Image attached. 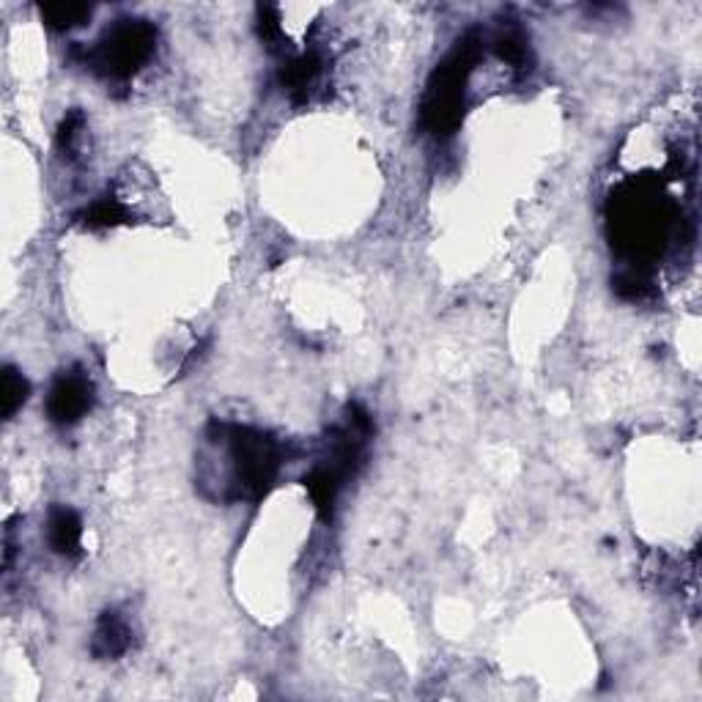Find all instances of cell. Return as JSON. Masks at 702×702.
<instances>
[{
  "instance_id": "cell-3",
  "label": "cell",
  "mask_w": 702,
  "mask_h": 702,
  "mask_svg": "<svg viewBox=\"0 0 702 702\" xmlns=\"http://www.w3.org/2000/svg\"><path fill=\"white\" fill-rule=\"evenodd\" d=\"M157 27L148 20H121L86 53V64L108 80H126L154 58Z\"/></svg>"
},
{
  "instance_id": "cell-7",
  "label": "cell",
  "mask_w": 702,
  "mask_h": 702,
  "mask_svg": "<svg viewBox=\"0 0 702 702\" xmlns=\"http://www.w3.org/2000/svg\"><path fill=\"white\" fill-rule=\"evenodd\" d=\"M132 645V628L124 617L115 610L104 612L97 623V632H93L91 650L99 659H115V656H124Z\"/></svg>"
},
{
  "instance_id": "cell-2",
  "label": "cell",
  "mask_w": 702,
  "mask_h": 702,
  "mask_svg": "<svg viewBox=\"0 0 702 702\" xmlns=\"http://www.w3.org/2000/svg\"><path fill=\"white\" fill-rule=\"evenodd\" d=\"M480 53H483V38L478 31H469L431 77L423 102V124L436 137L450 135L461 124L469 71L480 60Z\"/></svg>"
},
{
  "instance_id": "cell-1",
  "label": "cell",
  "mask_w": 702,
  "mask_h": 702,
  "mask_svg": "<svg viewBox=\"0 0 702 702\" xmlns=\"http://www.w3.org/2000/svg\"><path fill=\"white\" fill-rule=\"evenodd\" d=\"M218 439L225 445L231 464V489L239 497H261L278 478L286 461V450L275 436L247 425H212Z\"/></svg>"
},
{
  "instance_id": "cell-8",
  "label": "cell",
  "mask_w": 702,
  "mask_h": 702,
  "mask_svg": "<svg viewBox=\"0 0 702 702\" xmlns=\"http://www.w3.org/2000/svg\"><path fill=\"white\" fill-rule=\"evenodd\" d=\"M124 220H126V207L113 196L99 198V201H93L91 207L80 214V223L91 231L113 229V225L124 223Z\"/></svg>"
},
{
  "instance_id": "cell-4",
  "label": "cell",
  "mask_w": 702,
  "mask_h": 702,
  "mask_svg": "<svg viewBox=\"0 0 702 702\" xmlns=\"http://www.w3.org/2000/svg\"><path fill=\"white\" fill-rule=\"evenodd\" d=\"M93 403V385L86 370H64L47 395V417L58 425H71L86 417Z\"/></svg>"
},
{
  "instance_id": "cell-11",
  "label": "cell",
  "mask_w": 702,
  "mask_h": 702,
  "mask_svg": "<svg viewBox=\"0 0 702 702\" xmlns=\"http://www.w3.org/2000/svg\"><path fill=\"white\" fill-rule=\"evenodd\" d=\"M494 49L502 60H508V64L513 66V69H524V66H527L530 60L527 38H524V33L519 31V27H508V31H502L500 36L494 38Z\"/></svg>"
},
{
  "instance_id": "cell-5",
  "label": "cell",
  "mask_w": 702,
  "mask_h": 702,
  "mask_svg": "<svg viewBox=\"0 0 702 702\" xmlns=\"http://www.w3.org/2000/svg\"><path fill=\"white\" fill-rule=\"evenodd\" d=\"M322 75L324 55L311 49V53L294 55V58L286 60L283 69H280V82H283V88L289 91V97L294 99V102H305L308 93L319 86Z\"/></svg>"
},
{
  "instance_id": "cell-9",
  "label": "cell",
  "mask_w": 702,
  "mask_h": 702,
  "mask_svg": "<svg viewBox=\"0 0 702 702\" xmlns=\"http://www.w3.org/2000/svg\"><path fill=\"white\" fill-rule=\"evenodd\" d=\"M44 25H49L53 31H71V27L82 25V22L91 20L93 9L91 5H75V3H55V5H42L38 9Z\"/></svg>"
},
{
  "instance_id": "cell-10",
  "label": "cell",
  "mask_w": 702,
  "mask_h": 702,
  "mask_svg": "<svg viewBox=\"0 0 702 702\" xmlns=\"http://www.w3.org/2000/svg\"><path fill=\"white\" fill-rule=\"evenodd\" d=\"M27 392H31V385H27L25 376H22L16 368H11V365H5L3 368V395H0V401H3V417L5 420H11L16 412H20L22 403L27 401Z\"/></svg>"
},
{
  "instance_id": "cell-6",
  "label": "cell",
  "mask_w": 702,
  "mask_h": 702,
  "mask_svg": "<svg viewBox=\"0 0 702 702\" xmlns=\"http://www.w3.org/2000/svg\"><path fill=\"white\" fill-rule=\"evenodd\" d=\"M47 541L49 549L64 557L80 555L82 549V522L71 508L58 505L47 516Z\"/></svg>"
}]
</instances>
